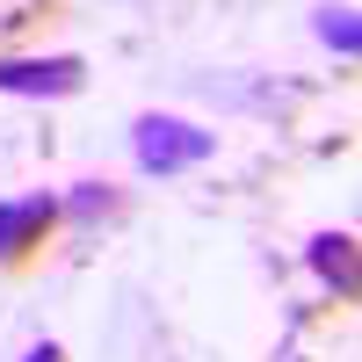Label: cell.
<instances>
[{
    "label": "cell",
    "mask_w": 362,
    "mask_h": 362,
    "mask_svg": "<svg viewBox=\"0 0 362 362\" xmlns=\"http://www.w3.org/2000/svg\"><path fill=\"white\" fill-rule=\"evenodd\" d=\"M58 218H66V203L58 196H8L0 203V268H22L51 247Z\"/></svg>",
    "instance_id": "3"
},
{
    "label": "cell",
    "mask_w": 362,
    "mask_h": 362,
    "mask_svg": "<svg viewBox=\"0 0 362 362\" xmlns=\"http://www.w3.org/2000/svg\"><path fill=\"white\" fill-rule=\"evenodd\" d=\"M66 210H73V218H109V210H116V196H109V181H87V189H80Z\"/></svg>",
    "instance_id": "6"
},
{
    "label": "cell",
    "mask_w": 362,
    "mask_h": 362,
    "mask_svg": "<svg viewBox=\"0 0 362 362\" xmlns=\"http://www.w3.org/2000/svg\"><path fill=\"white\" fill-rule=\"evenodd\" d=\"M131 153H138V167H145V174H160V181H167V174L203 167L210 153H218V138L196 131V124H181V116H138Z\"/></svg>",
    "instance_id": "1"
},
{
    "label": "cell",
    "mask_w": 362,
    "mask_h": 362,
    "mask_svg": "<svg viewBox=\"0 0 362 362\" xmlns=\"http://www.w3.org/2000/svg\"><path fill=\"white\" fill-rule=\"evenodd\" d=\"M22 362H66V348H58V341H37V348H29Z\"/></svg>",
    "instance_id": "7"
},
{
    "label": "cell",
    "mask_w": 362,
    "mask_h": 362,
    "mask_svg": "<svg viewBox=\"0 0 362 362\" xmlns=\"http://www.w3.org/2000/svg\"><path fill=\"white\" fill-rule=\"evenodd\" d=\"M305 261H312V276L334 290V305H355V232H319L305 247Z\"/></svg>",
    "instance_id": "4"
},
{
    "label": "cell",
    "mask_w": 362,
    "mask_h": 362,
    "mask_svg": "<svg viewBox=\"0 0 362 362\" xmlns=\"http://www.w3.org/2000/svg\"><path fill=\"white\" fill-rule=\"evenodd\" d=\"M312 29H319V44H326V51H341V58H355V51H362L355 8H319V22H312Z\"/></svg>",
    "instance_id": "5"
},
{
    "label": "cell",
    "mask_w": 362,
    "mask_h": 362,
    "mask_svg": "<svg viewBox=\"0 0 362 362\" xmlns=\"http://www.w3.org/2000/svg\"><path fill=\"white\" fill-rule=\"evenodd\" d=\"M87 87V58L80 51H8L0 58V95H22V102H66Z\"/></svg>",
    "instance_id": "2"
}]
</instances>
